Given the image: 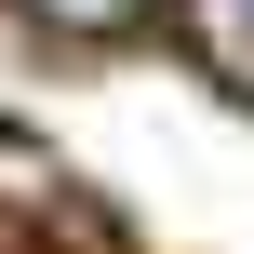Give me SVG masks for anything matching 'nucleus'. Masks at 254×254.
Returning <instances> with one entry per match:
<instances>
[{"label": "nucleus", "mask_w": 254, "mask_h": 254, "mask_svg": "<svg viewBox=\"0 0 254 254\" xmlns=\"http://www.w3.org/2000/svg\"><path fill=\"white\" fill-rule=\"evenodd\" d=\"M174 40L201 54V80L228 107H254V0H174Z\"/></svg>", "instance_id": "f257e3e1"}, {"label": "nucleus", "mask_w": 254, "mask_h": 254, "mask_svg": "<svg viewBox=\"0 0 254 254\" xmlns=\"http://www.w3.org/2000/svg\"><path fill=\"white\" fill-rule=\"evenodd\" d=\"M161 0H27V27H54V40H134Z\"/></svg>", "instance_id": "f03ea898"}]
</instances>
